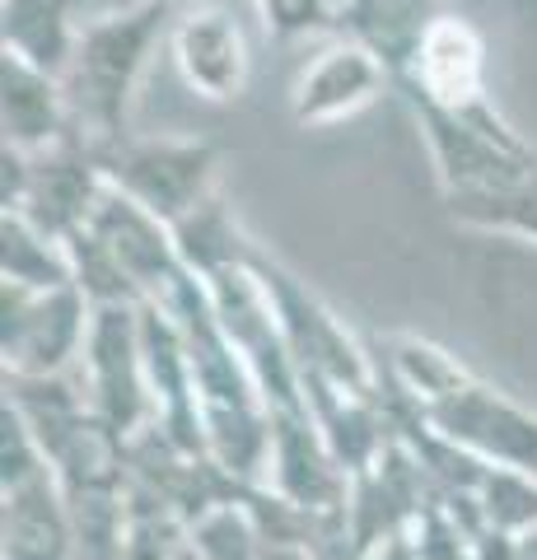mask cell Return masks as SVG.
<instances>
[{"mask_svg":"<svg viewBox=\"0 0 537 560\" xmlns=\"http://www.w3.org/2000/svg\"><path fill=\"white\" fill-rule=\"evenodd\" d=\"M0 131H5L0 145H14L24 154H43L71 140L75 127L66 84L20 57H0Z\"/></svg>","mask_w":537,"mask_h":560,"instance_id":"cell-15","label":"cell"},{"mask_svg":"<svg viewBox=\"0 0 537 560\" xmlns=\"http://www.w3.org/2000/svg\"><path fill=\"white\" fill-rule=\"evenodd\" d=\"M173 61H178L183 84L206 103H238L248 90L253 57L248 38L238 28L234 14H224L211 0H197L178 14V24L168 33Z\"/></svg>","mask_w":537,"mask_h":560,"instance_id":"cell-9","label":"cell"},{"mask_svg":"<svg viewBox=\"0 0 537 560\" xmlns=\"http://www.w3.org/2000/svg\"><path fill=\"white\" fill-rule=\"evenodd\" d=\"M448 220L467 224V230H487V234H514L537 248V173L514 187H500L487 191V197H472V201H454L444 206Z\"/></svg>","mask_w":537,"mask_h":560,"instance_id":"cell-21","label":"cell"},{"mask_svg":"<svg viewBox=\"0 0 537 560\" xmlns=\"http://www.w3.org/2000/svg\"><path fill=\"white\" fill-rule=\"evenodd\" d=\"M481 518L495 533L524 537L537 528V477L533 471H510V467H491L487 481L477 490Z\"/></svg>","mask_w":537,"mask_h":560,"instance_id":"cell-24","label":"cell"},{"mask_svg":"<svg viewBox=\"0 0 537 560\" xmlns=\"http://www.w3.org/2000/svg\"><path fill=\"white\" fill-rule=\"evenodd\" d=\"M80 378L90 393L94 416L113 434L131 444L145 425H154V393L145 374V346H141V308L113 304L94 308L90 341L80 355Z\"/></svg>","mask_w":537,"mask_h":560,"instance_id":"cell-6","label":"cell"},{"mask_svg":"<svg viewBox=\"0 0 537 560\" xmlns=\"http://www.w3.org/2000/svg\"><path fill=\"white\" fill-rule=\"evenodd\" d=\"M80 43L75 0H0V47L47 75H66Z\"/></svg>","mask_w":537,"mask_h":560,"instance_id":"cell-18","label":"cell"},{"mask_svg":"<svg viewBox=\"0 0 537 560\" xmlns=\"http://www.w3.org/2000/svg\"><path fill=\"white\" fill-rule=\"evenodd\" d=\"M178 5H197V0H178Z\"/></svg>","mask_w":537,"mask_h":560,"instance_id":"cell-29","label":"cell"},{"mask_svg":"<svg viewBox=\"0 0 537 560\" xmlns=\"http://www.w3.org/2000/svg\"><path fill=\"white\" fill-rule=\"evenodd\" d=\"M103 173L108 183L131 197L168 230L201 210L211 197H220V145L201 136H150L127 140L113 154H103Z\"/></svg>","mask_w":537,"mask_h":560,"instance_id":"cell-4","label":"cell"},{"mask_svg":"<svg viewBox=\"0 0 537 560\" xmlns=\"http://www.w3.org/2000/svg\"><path fill=\"white\" fill-rule=\"evenodd\" d=\"M425 425L440 430L448 444L467 448L487 467H510V471H533L537 477V416L518 407L491 383L472 378L463 393L444 397L440 407H425Z\"/></svg>","mask_w":537,"mask_h":560,"instance_id":"cell-7","label":"cell"},{"mask_svg":"<svg viewBox=\"0 0 537 560\" xmlns=\"http://www.w3.org/2000/svg\"><path fill=\"white\" fill-rule=\"evenodd\" d=\"M435 20H440L435 0H341L337 33L374 51L393 75V84H402Z\"/></svg>","mask_w":537,"mask_h":560,"instance_id":"cell-16","label":"cell"},{"mask_svg":"<svg viewBox=\"0 0 537 560\" xmlns=\"http://www.w3.org/2000/svg\"><path fill=\"white\" fill-rule=\"evenodd\" d=\"M160 308L173 313V323L183 327L187 355H192V383H197V407H201L211 458L220 467H230L234 477L262 486L271 463V407L262 388H257L253 370L244 364V355L224 337L215 304L206 294V280L187 276L173 290V300Z\"/></svg>","mask_w":537,"mask_h":560,"instance_id":"cell-1","label":"cell"},{"mask_svg":"<svg viewBox=\"0 0 537 560\" xmlns=\"http://www.w3.org/2000/svg\"><path fill=\"white\" fill-rule=\"evenodd\" d=\"M178 24V0H131V5L80 24L71 70L61 75L71 127L98 160L127 145V117L154 47Z\"/></svg>","mask_w":537,"mask_h":560,"instance_id":"cell-2","label":"cell"},{"mask_svg":"<svg viewBox=\"0 0 537 560\" xmlns=\"http://www.w3.org/2000/svg\"><path fill=\"white\" fill-rule=\"evenodd\" d=\"M47 471H51V463L38 444V434L28 430V420L14 411L10 401H0V490L38 481Z\"/></svg>","mask_w":537,"mask_h":560,"instance_id":"cell-25","label":"cell"},{"mask_svg":"<svg viewBox=\"0 0 537 560\" xmlns=\"http://www.w3.org/2000/svg\"><path fill=\"white\" fill-rule=\"evenodd\" d=\"M257 10H262L267 33L281 43L308 38V33H337L341 20V0H257Z\"/></svg>","mask_w":537,"mask_h":560,"instance_id":"cell-26","label":"cell"},{"mask_svg":"<svg viewBox=\"0 0 537 560\" xmlns=\"http://www.w3.org/2000/svg\"><path fill=\"white\" fill-rule=\"evenodd\" d=\"M281 500L300 510H346L351 500V477L327 448L314 416L304 411H271V463L267 481Z\"/></svg>","mask_w":537,"mask_h":560,"instance_id":"cell-11","label":"cell"},{"mask_svg":"<svg viewBox=\"0 0 537 560\" xmlns=\"http://www.w3.org/2000/svg\"><path fill=\"white\" fill-rule=\"evenodd\" d=\"M397 90L435 108H472L487 98V38L458 14H440Z\"/></svg>","mask_w":537,"mask_h":560,"instance_id":"cell-13","label":"cell"},{"mask_svg":"<svg viewBox=\"0 0 537 560\" xmlns=\"http://www.w3.org/2000/svg\"><path fill=\"white\" fill-rule=\"evenodd\" d=\"M90 230L108 243L113 257L122 261V271L131 276L141 304H168L173 290L183 285L187 271L183 257H178V243H173V230L164 220H154L150 210H141L131 197H122L113 183L103 191V201L94 210Z\"/></svg>","mask_w":537,"mask_h":560,"instance_id":"cell-10","label":"cell"},{"mask_svg":"<svg viewBox=\"0 0 537 560\" xmlns=\"http://www.w3.org/2000/svg\"><path fill=\"white\" fill-rule=\"evenodd\" d=\"M388 84L393 75L374 51L341 38L314 66L300 70V80L290 90V121L294 127H332V121L365 113Z\"/></svg>","mask_w":537,"mask_h":560,"instance_id":"cell-12","label":"cell"},{"mask_svg":"<svg viewBox=\"0 0 537 560\" xmlns=\"http://www.w3.org/2000/svg\"><path fill=\"white\" fill-rule=\"evenodd\" d=\"M173 243H178L183 267L197 280L248 267L253 253H257V243L244 234V224H238V215L224 206V197H211L201 210H192L187 220L173 224Z\"/></svg>","mask_w":537,"mask_h":560,"instance_id":"cell-19","label":"cell"},{"mask_svg":"<svg viewBox=\"0 0 537 560\" xmlns=\"http://www.w3.org/2000/svg\"><path fill=\"white\" fill-rule=\"evenodd\" d=\"M108 191V173L103 160L84 145L80 136L61 140L57 150L28 154V178H24V197H20V215H28L38 230L51 238H75L80 230H90L94 210Z\"/></svg>","mask_w":537,"mask_h":560,"instance_id":"cell-8","label":"cell"},{"mask_svg":"<svg viewBox=\"0 0 537 560\" xmlns=\"http://www.w3.org/2000/svg\"><path fill=\"white\" fill-rule=\"evenodd\" d=\"M178 560H262V537L248 504H224L197 518L178 541Z\"/></svg>","mask_w":537,"mask_h":560,"instance_id":"cell-22","label":"cell"},{"mask_svg":"<svg viewBox=\"0 0 537 560\" xmlns=\"http://www.w3.org/2000/svg\"><path fill=\"white\" fill-rule=\"evenodd\" d=\"M378 350H384V360H378V383L402 401H411L416 411L440 407L444 397L463 393L467 383L477 378L458 355H448L444 346L425 341V337H411V331H393V337L378 341Z\"/></svg>","mask_w":537,"mask_h":560,"instance_id":"cell-17","label":"cell"},{"mask_svg":"<svg viewBox=\"0 0 537 560\" xmlns=\"http://www.w3.org/2000/svg\"><path fill=\"white\" fill-rule=\"evenodd\" d=\"M248 267L257 271L271 300V313L281 323V337L290 346L294 370H300V383H332L341 393L378 397V360L355 341V331L271 253L257 248Z\"/></svg>","mask_w":537,"mask_h":560,"instance_id":"cell-3","label":"cell"},{"mask_svg":"<svg viewBox=\"0 0 537 560\" xmlns=\"http://www.w3.org/2000/svg\"><path fill=\"white\" fill-rule=\"evenodd\" d=\"M514 560H537V528L514 541Z\"/></svg>","mask_w":537,"mask_h":560,"instance_id":"cell-28","label":"cell"},{"mask_svg":"<svg viewBox=\"0 0 537 560\" xmlns=\"http://www.w3.org/2000/svg\"><path fill=\"white\" fill-rule=\"evenodd\" d=\"M0 560H80L75 518L57 471L0 490Z\"/></svg>","mask_w":537,"mask_h":560,"instance_id":"cell-14","label":"cell"},{"mask_svg":"<svg viewBox=\"0 0 537 560\" xmlns=\"http://www.w3.org/2000/svg\"><path fill=\"white\" fill-rule=\"evenodd\" d=\"M370 560H421V551H416V541H411V533H397V537H388L384 547H378Z\"/></svg>","mask_w":537,"mask_h":560,"instance_id":"cell-27","label":"cell"},{"mask_svg":"<svg viewBox=\"0 0 537 560\" xmlns=\"http://www.w3.org/2000/svg\"><path fill=\"white\" fill-rule=\"evenodd\" d=\"M90 323L94 304L80 294V285L24 290L0 280V360H5V374H75L84 341H90Z\"/></svg>","mask_w":537,"mask_h":560,"instance_id":"cell-5","label":"cell"},{"mask_svg":"<svg viewBox=\"0 0 537 560\" xmlns=\"http://www.w3.org/2000/svg\"><path fill=\"white\" fill-rule=\"evenodd\" d=\"M66 253H71L75 267V285L94 308H113V304H131L141 308V294H136L131 276L122 271V261L113 257V248L103 243L94 230H80L75 238H66Z\"/></svg>","mask_w":537,"mask_h":560,"instance_id":"cell-23","label":"cell"},{"mask_svg":"<svg viewBox=\"0 0 537 560\" xmlns=\"http://www.w3.org/2000/svg\"><path fill=\"white\" fill-rule=\"evenodd\" d=\"M0 280L24 290L75 285V267L61 238L38 230L20 210H0Z\"/></svg>","mask_w":537,"mask_h":560,"instance_id":"cell-20","label":"cell"}]
</instances>
